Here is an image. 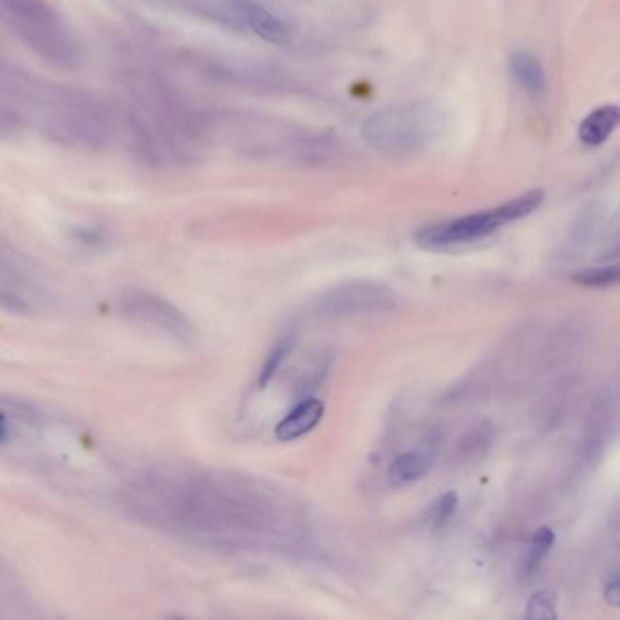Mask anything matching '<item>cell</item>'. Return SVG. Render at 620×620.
I'll use <instances>...</instances> for the list:
<instances>
[{"mask_svg":"<svg viewBox=\"0 0 620 620\" xmlns=\"http://www.w3.org/2000/svg\"><path fill=\"white\" fill-rule=\"evenodd\" d=\"M131 517L215 550L291 553L306 546V517L284 491L250 475L159 468L122 490Z\"/></svg>","mask_w":620,"mask_h":620,"instance_id":"cell-1","label":"cell"},{"mask_svg":"<svg viewBox=\"0 0 620 620\" xmlns=\"http://www.w3.org/2000/svg\"><path fill=\"white\" fill-rule=\"evenodd\" d=\"M2 80L13 84V90L2 84V100L13 102V117L17 115V120H28L42 133L66 144H104L110 133V120L100 102L90 95L17 73L11 77L6 71Z\"/></svg>","mask_w":620,"mask_h":620,"instance_id":"cell-2","label":"cell"},{"mask_svg":"<svg viewBox=\"0 0 620 620\" xmlns=\"http://www.w3.org/2000/svg\"><path fill=\"white\" fill-rule=\"evenodd\" d=\"M0 13L11 33L37 57L62 70L79 66V42L48 0H0Z\"/></svg>","mask_w":620,"mask_h":620,"instance_id":"cell-3","label":"cell"},{"mask_svg":"<svg viewBox=\"0 0 620 620\" xmlns=\"http://www.w3.org/2000/svg\"><path fill=\"white\" fill-rule=\"evenodd\" d=\"M444 113L430 102L388 106L362 122L360 135L373 150L402 157L424 150L444 130Z\"/></svg>","mask_w":620,"mask_h":620,"instance_id":"cell-4","label":"cell"},{"mask_svg":"<svg viewBox=\"0 0 620 620\" xmlns=\"http://www.w3.org/2000/svg\"><path fill=\"white\" fill-rule=\"evenodd\" d=\"M544 199L546 195L542 190L526 191L524 195L490 210L477 211L450 222L424 226L415 233V244L422 250L437 251L484 239L500 230L502 226L535 213L542 206Z\"/></svg>","mask_w":620,"mask_h":620,"instance_id":"cell-5","label":"cell"},{"mask_svg":"<svg viewBox=\"0 0 620 620\" xmlns=\"http://www.w3.org/2000/svg\"><path fill=\"white\" fill-rule=\"evenodd\" d=\"M397 304L395 291L373 280H350L331 286L317 300V311L324 317L350 319L370 317L393 310Z\"/></svg>","mask_w":620,"mask_h":620,"instance_id":"cell-6","label":"cell"},{"mask_svg":"<svg viewBox=\"0 0 620 620\" xmlns=\"http://www.w3.org/2000/svg\"><path fill=\"white\" fill-rule=\"evenodd\" d=\"M119 310L124 317L179 342H193L197 330L186 313L170 300L146 290H128L120 295Z\"/></svg>","mask_w":620,"mask_h":620,"instance_id":"cell-7","label":"cell"},{"mask_svg":"<svg viewBox=\"0 0 620 620\" xmlns=\"http://www.w3.org/2000/svg\"><path fill=\"white\" fill-rule=\"evenodd\" d=\"M40 284L19 259L2 253V304L13 313H33L42 302Z\"/></svg>","mask_w":620,"mask_h":620,"instance_id":"cell-8","label":"cell"},{"mask_svg":"<svg viewBox=\"0 0 620 620\" xmlns=\"http://www.w3.org/2000/svg\"><path fill=\"white\" fill-rule=\"evenodd\" d=\"M233 11L237 19L242 20L260 39L273 44H284L290 40V30L282 20L273 15L268 8L260 6L253 0H235Z\"/></svg>","mask_w":620,"mask_h":620,"instance_id":"cell-9","label":"cell"},{"mask_svg":"<svg viewBox=\"0 0 620 620\" xmlns=\"http://www.w3.org/2000/svg\"><path fill=\"white\" fill-rule=\"evenodd\" d=\"M324 402L319 399H304L280 420L275 428V437L282 442L300 439L315 430L324 417Z\"/></svg>","mask_w":620,"mask_h":620,"instance_id":"cell-10","label":"cell"},{"mask_svg":"<svg viewBox=\"0 0 620 620\" xmlns=\"http://www.w3.org/2000/svg\"><path fill=\"white\" fill-rule=\"evenodd\" d=\"M620 126V106L606 104L588 113L579 126V139L588 148L602 146Z\"/></svg>","mask_w":620,"mask_h":620,"instance_id":"cell-11","label":"cell"},{"mask_svg":"<svg viewBox=\"0 0 620 620\" xmlns=\"http://www.w3.org/2000/svg\"><path fill=\"white\" fill-rule=\"evenodd\" d=\"M510 71L520 88L531 97H540L546 88V73L537 57L528 51H515L510 57Z\"/></svg>","mask_w":620,"mask_h":620,"instance_id":"cell-12","label":"cell"},{"mask_svg":"<svg viewBox=\"0 0 620 620\" xmlns=\"http://www.w3.org/2000/svg\"><path fill=\"white\" fill-rule=\"evenodd\" d=\"M431 468V459L420 451H406L391 462L388 477L395 486H406L422 479Z\"/></svg>","mask_w":620,"mask_h":620,"instance_id":"cell-13","label":"cell"},{"mask_svg":"<svg viewBox=\"0 0 620 620\" xmlns=\"http://www.w3.org/2000/svg\"><path fill=\"white\" fill-rule=\"evenodd\" d=\"M293 337H284L280 339L275 348L270 351V355L264 360L262 368L259 373V388H266L270 384L271 379L279 373L280 368L284 366L286 359L290 357L291 351H293Z\"/></svg>","mask_w":620,"mask_h":620,"instance_id":"cell-14","label":"cell"},{"mask_svg":"<svg viewBox=\"0 0 620 620\" xmlns=\"http://www.w3.org/2000/svg\"><path fill=\"white\" fill-rule=\"evenodd\" d=\"M571 280L586 288H610V286L620 284V264H611V266L593 268V270H580L571 277Z\"/></svg>","mask_w":620,"mask_h":620,"instance_id":"cell-15","label":"cell"},{"mask_svg":"<svg viewBox=\"0 0 620 620\" xmlns=\"http://www.w3.org/2000/svg\"><path fill=\"white\" fill-rule=\"evenodd\" d=\"M526 619H557V593L551 590H540L535 595H531L528 606H526Z\"/></svg>","mask_w":620,"mask_h":620,"instance_id":"cell-16","label":"cell"},{"mask_svg":"<svg viewBox=\"0 0 620 620\" xmlns=\"http://www.w3.org/2000/svg\"><path fill=\"white\" fill-rule=\"evenodd\" d=\"M597 257L602 260L617 259L620 257V208L615 211L610 222L600 235L599 251Z\"/></svg>","mask_w":620,"mask_h":620,"instance_id":"cell-17","label":"cell"},{"mask_svg":"<svg viewBox=\"0 0 620 620\" xmlns=\"http://www.w3.org/2000/svg\"><path fill=\"white\" fill-rule=\"evenodd\" d=\"M553 542H555V535L550 528L537 530V533L533 535V540H531L530 555L526 560V571H533L539 566L540 560L544 559V555L550 551Z\"/></svg>","mask_w":620,"mask_h":620,"instance_id":"cell-18","label":"cell"},{"mask_svg":"<svg viewBox=\"0 0 620 620\" xmlns=\"http://www.w3.org/2000/svg\"><path fill=\"white\" fill-rule=\"evenodd\" d=\"M457 504H459V497H457L455 491H448L446 495H442L435 502V506L431 508V522H433V526H442L446 520L450 519L453 511L457 508Z\"/></svg>","mask_w":620,"mask_h":620,"instance_id":"cell-19","label":"cell"},{"mask_svg":"<svg viewBox=\"0 0 620 620\" xmlns=\"http://www.w3.org/2000/svg\"><path fill=\"white\" fill-rule=\"evenodd\" d=\"M488 435H490V430H488V426H484V428H475V430H471L464 440H462V450L466 451V453H477L479 450H486V446H490V439H488Z\"/></svg>","mask_w":620,"mask_h":620,"instance_id":"cell-20","label":"cell"},{"mask_svg":"<svg viewBox=\"0 0 620 620\" xmlns=\"http://www.w3.org/2000/svg\"><path fill=\"white\" fill-rule=\"evenodd\" d=\"M604 600L608 602L611 608H619L620 610V577L608 582V586L604 588Z\"/></svg>","mask_w":620,"mask_h":620,"instance_id":"cell-21","label":"cell"}]
</instances>
